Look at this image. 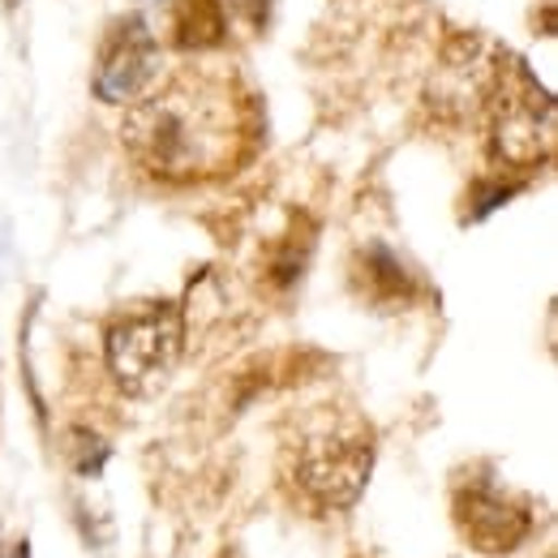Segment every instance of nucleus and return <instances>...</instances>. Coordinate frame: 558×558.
<instances>
[{
	"label": "nucleus",
	"instance_id": "3",
	"mask_svg": "<svg viewBox=\"0 0 558 558\" xmlns=\"http://www.w3.org/2000/svg\"><path fill=\"white\" fill-rule=\"evenodd\" d=\"M185 310L172 301H138L121 310L104 331V361L121 391L155 396L185 352Z\"/></svg>",
	"mask_w": 558,
	"mask_h": 558
},
{
	"label": "nucleus",
	"instance_id": "7",
	"mask_svg": "<svg viewBox=\"0 0 558 558\" xmlns=\"http://www.w3.org/2000/svg\"><path fill=\"white\" fill-rule=\"evenodd\" d=\"M155 82H159V39H155V31L138 13L112 17L104 39H99V52H95L90 90L104 104L130 108Z\"/></svg>",
	"mask_w": 558,
	"mask_h": 558
},
{
	"label": "nucleus",
	"instance_id": "11",
	"mask_svg": "<svg viewBox=\"0 0 558 558\" xmlns=\"http://www.w3.org/2000/svg\"><path fill=\"white\" fill-rule=\"evenodd\" d=\"M520 194V181H482L473 185V207H469V219H486L489 210H498L507 198Z\"/></svg>",
	"mask_w": 558,
	"mask_h": 558
},
{
	"label": "nucleus",
	"instance_id": "1",
	"mask_svg": "<svg viewBox=\"0 0 558 558\" xmlns=\"http://www.w3.org/2000/svg\"><path fill=\"white\" fill-rule=\"evenodd\" d=\"M121 142L159 185L228 181L263 146V104L241 73L194 65L125 108Z\"/></svg>",
	"mask_w": 558,
	"mask_h": 558
},
{
	"label": "nucleus",
	"instance_id": "8",
	"mask_svg": "<svg viewBox=\"0 0 558 558\" xmlns=\"http://www.w3.org/2000/svg\"><path fill=\"white\" fill-rule=\"evenodd\" d=\"M352 283H356V292L365 296V301H374V305H387V310H404V305H413V296H417V276L404 267V258L396 254V250H387V245H365V250H356V258H352Z\"/></svg>",
	"mask_w": 558,
	"mask_h": 558
},
{
	"label": "nucleus",
	"instance_id": "12",
	"mask_svg": "<svg viewBox=\"0 0 558 558\" xmlns=\"http://www.w3.org/2000/svg\"><path fill=\"white\" fill-rule=\"evenodd\" d=\"M13 558H31V550H26V542H17V550H13Z\"/></svg>",
	"mask_w": 558,
	"mask_h": 558
},
{
	"label": "nucleus",
	"instance_id": "2",
	"mask_svg": "<svg viewBox=\"0 0 558 558\" xmlns=\"http://www.w3.org/2000/svg\"><path fill=\"white\" fill-rule=\"evenodd\" d=\"M378 438L374 425L352 409H310L292 421L279 451V473L288 489L314 511H349L374 473Z\"/></svg>",
	"mask_w": 558,
	"mask_h": 558
},
{
	"label": "nucleus",
	"instance_id": "9",
	"mask_svg": "<svg viewBox=\"0 0 558 558\" xmlns=\"http://www.w3.org/2000/svg\"><path fill=\"white\" fill-rule=\"evenodd\" d=\"M172 44L181 52H210L228 44V4L223 0H177Z\"/></svg>",
	"mask_w": 558,
	"mask_h": 558
},
{
	"label": "nucleus",
	"instance_id": "6",
	"mask_svg": "<svg viewBox=\"0 0 558 558\" xmlns=\"http://www.w3.org/2000/svg\"><path fill=\"white\" fill-rule=\"evenodd\" d=\"M451 520L456 533L469 542V550L477 555H515L533 529V498L511 489L494 469H464L451 486Z\"/></svg>",
	"mask_w": 558,
	"mask_h": 558
},
{
	"label": "nucleus",
	"instance_id": "5",
	"mask_svg": "<svg viewBox=\"0 0 558 558\" xmlns=\"http://www.w3.org/2000/svg\"><path fill=\"white\" fill-rule=\"evenodd\" d=\"M489 159L507 172H537L555 159V104L524 61L507 73L486 112Z\"/></svg>",
	"mask_w": 558,
	"mask_h": 558
},
{
	"label": "nucleus",
	"instance_id": "4",
	"mask_svg": "<svg viewBox=\"0 0 558 558\" xmlns=\"http://www.w3.org/2000/svg\"><path fill=\"white\" fill-rule=\"evenodd\" d=\"M515 61L520 57H511V48L494 44L477 31H451L447 44L438 48V61H434L429 86H425L429 112L447 125L486 121L489 104L498 99Z\"/></svg>",
	"mask_w": 558,
	"mask_h": 558
},
{
	"label": "nucleus",
	"instance_id": "10",
	"mask_svg": "<svg viewBox=\"0 0 558 558\" xmlns=\"http://www.w3.org/2000/svg\"><path fill=\"white\" fill-rule=\"evenodd\" d=\"M223 4H228V13H232L250 35H267L279 9V0H223Z\"/></svg>",
	"mask_w": 558,
	"mask_h": 558
}]
</instances>
